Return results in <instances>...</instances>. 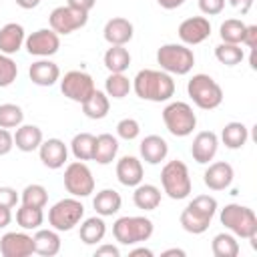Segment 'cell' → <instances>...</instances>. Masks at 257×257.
<instances>
[{"mask_svg":"<svg viewBox=\"0 0 257 257\" xmlns=\"http://www.w3.org/2000/svg\"><path fill=\"white\" fill-rule=\"evenodd\" d=\"M133 90L143 100H149V102H167L175 94V80L165 70L143 68L133 78Z\"/></svg>","mask_w":257,"mask_h":257,"instance_id":"1","label":"cell"},{"mask_svg":"<svg viewBox=\"0 0 257 257\" xmlns=\"http://www.w3.org/2000/svg\"><path fill=\"white\" fill-rule=\"evenodd\" d=\"M217 199L211 195H197L179 217L181 227L191 235H201L209 229L215 213H217Z\"/></svg>","mask_w":257,"mask_h":257,"instance_id":"2","label":"cell"},{"mask_svg":"<svg viewBox=\"0 0 257 257\" xmlns=\"http://www.w3.org/2000/svg\"><path fill=\"white\" fill-rule=\"evenodd\" d=\"M219 221L221 225L233 233L235 237H241V239H249L253 247L255 245V239H257V215L253 209L245 207V205H239V203H229L221 209L219 213Z\"/></svg>","mask_w":257,"mask_h":257,"instance_id":"3","label":"cell"},{"mask_svg":"<svg viewBox=\"0 0 257 257\" xmlns=\"http://www.w3.org/2000/svg\"><path fill=\"white\" fill-rule=\"evenodd\" d=\"M161 185H163V191L173 201L187 199L191 195V189H193L189 167L179 159L167 161L161 169Z\"/></svg>","mask_w":257,"mask_h":257,"instance_id":"4","label":"cell"},{"mask_svg":"<svg viewBox=\"0 0 257 257\" xmlns=\"http://www.w3.org/2000/svg\"><path fill=\"white\" fill-rule=\"evenodd\" d=\"M155 231V225L145 215H124L118 217L112 225V235L120 245H137L149 241Z\"/></svg>","mask_w":257,"mask_h":257,"instance_id":"5","label":"cell"},{"mask_svg":"<svg viewBox=\"0 0 257 257\" xmlns=\"http://www.w3.org/2000/svg\"><path fill=\"white\" fill-rule=\"evenodd\" d=\"M187 94L191 96V100L203 108V110H213L223 102V88L221 84L209 76V74H193L187 82Z\"/></svg>","mask_w":257,"mask_h":257,"instance_id":"6","label":"cell"},{"mask_svg":"<svg viewBox=\"0 0 257 257\" xmlns=\"http://www.w3.org/2000/svg\"><path fill=\"white\" fill-rule=\"evenodd\" d=\"M157 64L169 74H189L195 66V54L187 44L169 42L157 50Z\"/></svg>","mask_w":257,"mask_h":257,"instance_id":"7","label":"cell"},{"mask_svg":"<svg viewBox=\"0 0 257 257\" xmlns=\"http://www.w3.org/2000/svg\"><path fill=\"white\" fill-rule=\"evenodd\" d=\"M163 122L173 137H189L197 126V114L185 100H173L163 108Z\"/></svg>","mask_w":257,"mask_h":257,"instance_id":"8","label":"cell"},{"mask_svg":"<svg viewBox=\"0 0 257 257\" xmlns=\"http://www.w3.org/2000/svg\"><path fill=\"white\" fill-rule=\"evenodd\" d=\"M82 219H84V205L78 201V197L72 195L56 201L48 209V225L58 233L74 229L76 225H80Z\"/></svg>","mask_w":257,"mask_h":257,"instance_id":"9","label":"cell"},{"mask_svg":"<svg viewBox=\"0 0 257 257\" xmlns=\"http://www.w3.org/2000/svg\"><path fill=\"white\" fill-rule=\"evenodd\" d=\"M64 189L72 195V197H88L90 193H94V177L92 171L88 169V165L84 161H72L66 165L64 169Z\"/></svg>","mask_w":257,"mask_h":257,"instance_id":"10","label":"cell"},{"mask_svg":"<svg viewBox=\"0 0 257 257\" xmlns=\"http://www.w3.org/2000/svg\"><path fill=\"white\" fill-rule=\"evenodd\" d=\"M48 22H50V28L58 34V36H66V34H72L76 30H80L82 26H86L88 22V12L84 10H78L74 6H56L50 16H48Z\"/></svg>","mask_w":257,"mask_h":257,"instance_id":"11","label":"cell"},{"mask_svg":"<svg viewBox=\"0 0 257 257\" xmlns=\"http://www.w3.org/2000/svg\"><path fill=\"white\" fill-rule=\"evenodd\" d=\"M94 90H96L94 80L84 70H68L60 78V92L72 102H80L82 104Z\"/></svg>","mask_w":257,"mask_h":257,"instance_id":"12","label":"cell"},{"mask_svg":"<svg viewBox=\"0 0 257 257\" xmlns=\"http://www.w3.org/2000/svg\"><path fill=\"white\" fill-rule=\"evenodd\" d=\"M24 48L28 54L38 56V58H48L58 52L60 48V36L52 28H38L30 32L24 40Z\"/></svg>","mask_w":257,"mask_h":257,"instance_id":"13","label":"cell"},{"mask_svg":"<svg viewBox=\"0 0 257 257\" xmlns=\"http://www.w3.org/2000/svg\"><path fill=\"white\" fill-rule=\"evenodd\" d=\"M0 253L2 257H30L34 253V239L24 229L8 231L0 237Z\"/></svg>","mask_w":257,"mask_h":257,"instance_id":"14","label":"cell"},{"mask_svg":"<svg viewBox=\"0 0 257 257\" xmlns=\"http://www.w3.org/2000/svg\"><path fill=\"white\" fill-rule=\"evenodd\" d=\"M177 34H179L181 42L187 44V46L201 44V42H205V40L211 36V22H209V18H205V16H191V18H185V20L179 24Z\"/></svg>","mask_w":257,"mask_h":257,"instance_id":"15","label":"cell"},{"mask_svg":"<svg viewBox=\"0 0 257 257\" xmlns=\"http://www.w3.org/2000/svg\"><path fill=\"white\" fill-rule=\"evenodd\" d=\"M219 149V137L213 131H201L195 135L193 145H191V155L193 161L199 165H209Z\"/></svg>","mask_w":257,"mask_h":257,"instance_id":"16","label":"cell"},{"mask_svg":"<svg viewBox=\"0 0 257 257\" xmlns=\"http://www.w3.org/2000/svg\"><path fill=\"white\" fill-rule=\"evenodd\" d=\"M235 179V171L227 161H215L209 163V167L203 173V183L211 189V191H225L231 187Z\"/></svg>","mask_w":257,"mask_h":257,"instance_id":"17","label":"cell"},{"mask_svg":"<svg viewBox=\"0 0 257 257\" xmlns=\"http://www.w3.org/2000/svg\"><path fill=\"white\" fill-rule=\"evenodd\" d=\"M102 36L108 44H114V46H126L133 36H135V26L128 18H122V16H114L110 20H106L104 28H102Z\"/></svg>","mask_w":257,"mask_h":257,"instance_id":"18","label":"cell"},{"mask_svg":"<svg viewBox=\"0 0 257 257\" xmlns=\"http://www.w3.org/2000/svg\"><path fill=\"white\" fill-rule=\"evenodd\" d=\"M38 157H40L44 167L56 171V169L64 167V163L68 159V147L64 145V141H60L56 137L54 139H46L38 147Z\"/></svg>","mask_w":257,"mask_h":257,"instance_id":"19","label":"cell"},{"mask_svg":"<svg viewBox=\"0 0 257 257\" xmlns=\"http://www.w3.org/2000/svg\"><path fill=\"white\" fill-rule=\"evenodd\" d=\"M28 76H30L32 84H36V86H52L60 80V68L56 62H52L48 58H38L36 62L30 64Z\"/></svg>","mask_w":257,"mask_h":257,"instance_id":"20","label":"cell"},{"mask_svg":"<svg viewBox=\"0 0 257 257\" xmlns=\"http://www.w3.org/2000/svg\"><path fill=\"white\" fill-rule=\"evenodd\" d=\"M143 163L141 159L133 157V155H124L116 161V179L120 185L124 187H137L139 183H143Z\"/></svg>","mask_w":257,"mask_h":257,"instance_id":"21","label":"cell"},{"mask_svg":"<svg viewBox=\"0 0 257 257\" xmlns=\"http://www.w3.org/2000/svg\"><path fill=\"white\" fill-rule=\"evenodd\" d=\"M24 40H26V32L22 24L8 22L0 28V52L2 54H8V56L16 54L24 46Z\"/></svg>","mask_w":257,"mask_h":257,"instance_id":"22","label":"cell"},{"mask_svg":"<svg viewBox=\"0 0 257 257\" xmlns=\"http://www.w3.org/2000/svg\"><path fill=\"white\" fill-rule=\"evenodd\" d=\"M139 153H141V159L149 165H159L167 159L169 155V145L163 137L159 135H149L141 141V147H139Z\"/></svg>","mask_w":257,"mask_h":257,"instance_id":"23","label":"cell"},{"mask_svg":"<svg viewBox=\"0 0 257 257\" xmlns=\"http://www.w3.org/2000/svg\"><path fill=\"white\" fill-rule=\"evenodd\" d=\"M44 141V135H42V128L36 126V124H20L16 126V133H14V147L22 153H32V151H38L40 143Z\"/></svg>","mask_w":257,"mask_h":257,"instance_id":"24","label":"cell"},{"mask_svg":"<svg viewBox=\"0 0 257 257\" xmlns=\"http://www.w3.org/2000/svg\"><path fill=\"white\" fill-rule=\"evenodd\" d=\"M34 239V253L42 257H54L60 253V235L56 229H36L32 235Z\"/></svg>","mask_w":257,"mask_h":257,"instance_id":"25","label":"cell"},{"mask_svg":"<svg viewBox=\"0 0 257 257\" xmlns=\"http://www.w3.org/2000/svg\"><path fill=\"white\" fill-rule=\"evenodd\" d=\"M120 205H122V197L114 189H102L92 199V207H94L96 215H100V217H112V215H116L120 211Z\"/></svg>","mask_w":257,"mask_h":257,"instance_id":"26","label":"cell"},{"mask_svg":"<svg viewBox=\"0 0 257 257\" xmlns=\"http://www.w3.org/2000/svg\"><path fill=\"white\" fill-rule=\"evenodd\" d=\"M133 203L141 211H155L161 205V189L151 183H139L133 193Z\"/></svg>","mask_w":257,"mask_h":257,"instance_id":"27","label":"cell"},{"mask_svg":"<svg viewBox=\"0 0 257 257\" xmlns=\"http://www.w3.org/2000/svg\"><path fill=\"white\" fill-rule=\"evenodd\" d=\"M106 235V223L100 215L88 217L84 221H80V229H78V237L84 245H96L104 239Z\"/></svg>","mask_w":257,"mask_h":257,"instance_id":"28","label":"cell"},{"mask_svg":"<svg viewBox=\"0 0 257 257\" xmlns=\"http://www.w3.org/2000/svg\"><path fill=\"white\" fill-rule=\"evenodd\" d=\"M116 153H118V141H116V137H112L110 133H102V135L96 137L92 161H96L98 165H110L114 161Z\"/></svg>","mask_w":257,"mask_h":257,"instance_id":"29","label":"cell"},{"mask_svg":"<svg viewBox=\"0 0 257 257\" xmlns=\"http://www.w3.org/2000/svg\"><path fill=\"white\" fill-rule=\"evenodd\" d=\"M221 141H223V145H225L227 149H231V151L243 149L245 143L249 141V128H247L243 122H239V120H231V122H227V124L223 126V131H221Z\"/></svg>","mask_w":257,"mask_h":257,"instance_id":"30","label":"cell"},{"mask_svg":"<svg viewBox=\"0 0 257 257\" xmlns=\"http://www.w3.org/2000/svg\"><path fill=\"white\" fill-rule=\"evenodd\" d=\"M110 110V98L106 96L104 90H94L84 102H82V112L92 118V120H100L108 114Z\"/></svg>","mask_w":257,"mask_h":257,"instance_id":"31","label":"cell"},{"mask_svg":"<svg viewBox=\"0 0 257 257\" xmlns=\"http://www.w3.org/2000/svg\"><path fill=\"white\" fill-rule=\"evenodd\" d=\"M104 60V66L108 72H124L128 66H131V52L126 46H114L110 44V48L104 52L102 56Z\"/></svg>","mask_w":257,"mask_h":257,"instance_id":"32","label":"cell"},{"mask_svg":"<svg viewBox=\"0 0 257 257\" xmlns=\"http://www.w3.org/2000/svg\"><path fill=\"white\" fill-rule=\"evenodd\" d=\"M133 88V82L128 80V76L124 72H110L104 80V92L108 98H124Z\"/></svg>","mask_w":257,"mask_h":257,"instance_id":"33","label":"cell"},{"mask_svg":"<svg viewBox=\"0 0 257 257\" xmlns=\"http://www.w3.org/2000/svg\"><path fill=\"white\" fill-rule=\"evenodd\" d=\"M16 223L24 231H36L44 223V211L38 209V207L20 205L18 211H16Z\"/></svg>","mask_w":257,"mask_h":257,"instance_id":"34","label":"cell"},{"mask_svg":"<svg viewBox=\"0 0 257 257\" xmlns=\"http://www.w3.org/2000/svg\"><path fill=\"white\" fill-rule=\"evenodd\" d=\"M211 251L215 257H237L239 241L233 233H217L211 241Z\"/></svg>","mask_w":257,"mask_h":257,"instance_id":"35","label":"cell"},{"mask_svg":"<svg viewBox=\"0 0 257 257\" xmlns=\"http://www.w3.org/2000/svg\"><path fill=\"white\" fill-rule=\"evenodd\" d=\"M94 141L96 137L90 133H78L72 137L70 141V151L74 155L76 161H92V153H94Z\"/></svg>","mask_w":257,"mask_h":257,"instance_id":"36","label":"cell"},{"mask_svg":"<svg viewBox=\"0 0 257 257\" xmlns=\"http://www.w3.org/2000/svg\"><path fill=\"white\" fill-rule=\"evenodd\" d=\"M245 30H247V24H245L243 20H239V18H229V20H225V22L219 26L221 42H229V44H243Z\"/></svg>","mask_w":257,"mask_h":257,"instance_id":"37","label":"cell"},{"mask_svg":"<svg viewBox=\"0 0 257 257\" xmlns=\"http://www.w3.org/2000/svg\"><path fill=\"white\" fill-rule=\"evenodd\" d=\"M215 58L225 64V66H237L243 62L245 52L241 48V44H229V42H221L215 46Z\"/></svg>","mask_w":257,"mask_h":257,"instance_id":"38","label":"cell"},{"mask_svg":"<svg viewBox=\"0 0 257 257\" xmlns=\"http://www.w3.org/2000/svg\"><path fill=\"white\" fill-rule=\"evenodd\" d=\"M20 203H22V205H28V207L44 209L46 203H48V191H46V187H42V185H38V183L26 185V187L22 189Z\"/></svg>","mask_w":257,"mask_h":257,"instance_id":"39","label":"cell"},{"mask_svg":"<svg viewBox=\"0 0 257 257\" xmlns=\"http://www.w3.org/2000/svg\"><path fill=\"white\" fill-rule=\"evenodd\" d=\"M24 122V112L14 102L0 104V128H16Z\"/></svg>","mask_w":257,"mask_h":257,"instance_id":"40","label":"cell"},{"mask_svg":"<svg viewBox=\"0 0 257 257\" xmlns=\"http://www.w3.org/2000/svg\"><path fill=\"white\" fill-rule=\"evenodd\" d=\"M18 76V66L12 60V56L0 52V88L10 86Z\"/></svg>","mask_w":257,"mask_h":257,"instance_id":"41","label":"cell"},{"mask_svg":"<svg viewBox=\"0 0 257 257\" xmlns=\"http://www.w3.org/2000/svg\"><path fill=\"white\" fill-rule=\"evenodd\" d=\"M116 135L124 141H135L139 135H141V124L137 118L133 116H126V118H120L116 122Z\"/></svg>","mask_w":257,"mask_h":257,"instance_id":"42","label":"cell"},{"mask_svg":"<svg viewBox=\"0 0 257 257\" xmlns=\"http://www.w3.org/2000/svg\"><path fill=\"white\" fill-rule=\"evenodd\" d=\"M197 4L205 16H217L225 8V0H197Z\"/></svg>","mask_w":257,"mask_h":257,"instance_id":"43","label":"cell"},{"mask_svg":"<svg viewBox=\"0 0 257 257\" xmlns=\"http://www.w3.org/2000/svg\"><path fill=\"white\" fill-rule=\"evenodd\" d=\"M18 201H20V197H18V193H16L14 187H8V185H2L0 187V205L12 209V207H16Z\"/></svg>","mask_w":257,"mask_h":257,"instance_id":"44","label":"cell"},{"mask_svg":"<svg viewBox=\"0 0 257 257\" xmlns=\"http://www.w3.org/2000/svg\"><path fill=\"white\" fill-rule=\"evenodd\" d=\"M14 149V135L8 128H0V157L8 155Z\"/></svg>","mask_w":257,"mask_h":257,"instance_id":"45","label":"cell"},{"mask_svg":"<svg viewBox=\"0 0 257 257\" xmlns=\"http://www.w3.org/2000/svg\"><path fill=\"white\" fill-rule=\"evenodd\" d=\"M104 255H108V257H120V249L116 245L102 243V245H98L94 249V257H104Z\"/></svg>","mask_w":257,"mask_h":257,"instance_id":"46","label":"cell"},{"mask_svg":"<svg viewBox=\"0 0 257 257\" xmlns=\"http://www.w3.org/2000/svg\"><path fill=\"white\" fill-rule=\"evenodd\" d=\"M243 44H245L249 50L257 48V24H249V26H247V30H245V38H243Z\"/></svg>","mask_w":257,"mask_h":257,"instance_id":"47","label":"cell"},{"mask_svg":"<svg viewBox=\"0 0 257 257\" xmlns=\"http://www.w3.org/2000/svg\"><path fill=\"white\" fill-rule=\"evenodd\" d=\"M68 6H74L78 10H84V12H90L96 4V0H66Z\"/></svg>","mask_w":257,"mask_h":257,"instance_id":"48","label":"cell"},{"mask_svg":"<svg viewBox=\"0 0 257 257\" xmlns=\"http://www.w3.org/2000/svg\"><path fill=\"white\" fill-rule=\"evenodd\" d=\"M12 223V209L0 205V229H6Z\"/></svg>","mask_w":257,"mask_h":257,"instance_id":"49","label":"cell"},{"mask_svg":"<svg viewBox=\"0 0 257 257\" xmlns=\"http://www.w3.org/2000/svg\"><path fill=\"white\" fill-rule=\"evenodd\" d=\"M229 4L237 10H241V14H247L249 8L253 6V0H229Z\"/></svg>","mask_w":257,"mask_h":257,"instance_id":"50","label":"cell"},{"mask_svg":"<svg viewBox=\"0 0 257 257\" xmlns=\"http://www.w3.org/2000/svg\"><path fill=\"white\" fill-rule=\"evenodd\" d=\"M157 4H159L161 8H165V10H175V8L183 6L185 0H157Z\"/></svg>","mask_w":257,"mask_h":257,"instance_id":"51","label":"cell"},{"mask_svg":"<svg viewBox=\"0 0 257 257\" xmlns=\"http://www.w3.org/2000/svg\"><path fill=\"white\" fill-rule=\"evenodd\" d=\"M22 10H32V8H36L38 4H40V0H14Z\"/></svg>","mask_w":257,"mask_h":257,"instance_id":"52","label":"cell"},{"mask_svg":"<svg viewBox=\"0 0 257 257\" xmlns=\"http://www.w3.org/2000/svg\"><path fill=\"white\" fill-rule=\"evenodd\" d=\"M131 255H133V257H137V255H145V257H153L155 253H153L151 249H147V247H137V249H133V251H131Z\"/></svg>","mask_w":257,"mask_h":257,"instance_id":"53","label":"cell"},{"mask_svg":"<svg viewBox=\"0 0 257 257\" xmlns=\"http://www.w3.org/2000/svg\"><path fill=\"white\" fill-rule=\"evenodd\" d=\"M161 255H163V257H169V255H177V257H185L187 253H185L183 249H179V247H171V249H167V251H163Z\"/></svg>","mask_w":257,"mask_h":257,"instance_id":"54","label":"cell"}]
</instances>
